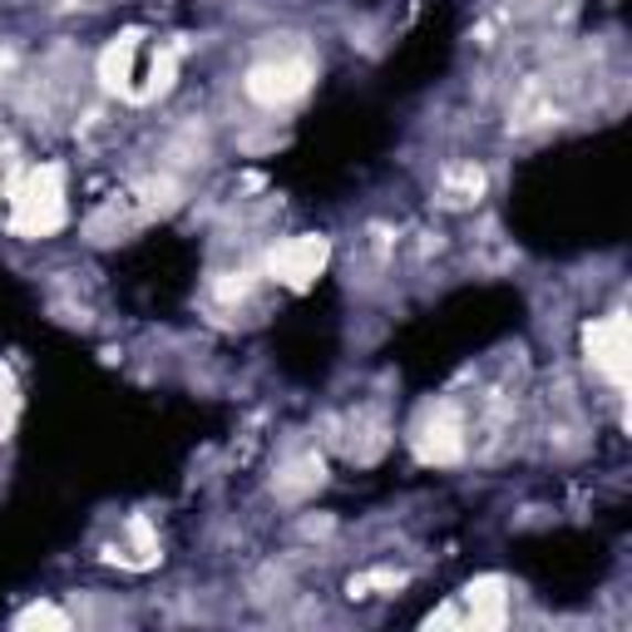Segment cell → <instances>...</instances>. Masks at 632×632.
I'll return each instance as SVG.
<instances>
[{"mask_svg":"<svg viewBox=\"0 0 632 632\" xmlns=\"http://www.w3.org/2000/svg\"><path fill=\"white\" fill-rule=\"evenodd\" d=\"M10 228L20 238H50L65 228V168L60 164H40L30 168V178L15 193V213Z\"/></svg>","mask_w":632,"mask_h":632,"instance_id":"cell-1","label":"cell"},{"mask_svg":"<svg viewBox=\"0 0 632 632\" xmlns=\"http://www.w3.org/2000/svg\"><path fill=\"white\" fill-rule=\"evenodd\" d=\"M583 351H588V361H593L613 386H628V356H632L628 316L623 312L598 316V322L583 331Z\"/></svg>","mask_w":632,"mask_h":632,"instance_id":"cell-2","label":"cell"},{"mask_svg":"<svg viewBox=\"0 0 632 632\" xmlns=\"http://www.w3.org/2000/svg\"><path fill=\"white\" fill-rule=\"evenodd\" d=\"M307 89H312V65L307 60H267V65L247 70V94L257 104H267V109L302 99Z\"/></svg>","mask_w":632,"mask_h":632,"instance_id":"cell-3","label":"cell"},{"mask_svg":"<svg viewBox=\"0 0 632 632\" xmlns=\"http://www.w3.org/2000/svg\"><path fill=\"white\" fill-rule=\"evenodd\" d=\"M326 257H331V242L326 238H292V242H282L277 252H272V277L277 282H287L292 292H307L316 277H322V267H326Z\"/></svg>","mask_w":632,"mask_h":632,"instance_id":"cell-4","label":"cell"},{"mask_svg":"<svg viewBox=\"0 0 632 632\" xmlns=\"http://www.w3.org/2000/svg\"><path fill=\"white\" fill-rule=\"evenodd\" d=\"M415 450L425 465H455L460 455H465V425H460V410L455 405H435L425 415V425H420L415 435Z\"/></svg>","mask_w":632,"mask_h":632,"instance_id":"cell-5","label":"cell"},{"mask_svg":"<svg viewBox=\"0 0 632 632\" xmlns=\"http://www.w3.org/2000/svg\"><path fill=\"white\" fill-rule=\"evenodd\" d=\"M465 603H470V628H504L509 618V603H504V578L499 573H484L465 588Z\"/></svg>","mask_w":632,"mask_h":632,"instance_id":"cell-6","label":"cell"},{"mask_svg":"<svg viewBox=\"0 0 632 632\" xmlns=\"http://www.w3.org/2000/svg\"><path fill=\"white\" fill-rule=\"evenodd\" d=\"M134 50H139V35H134V30H124V35L114 40V45L99 55V84H104V89L129 94V65H134Z\"/></svg>","mask_w":632,"mask_h":632,"instance_id":"cell-7","label":"cell"},{"mask_svg":"<svg viewBox=\"0 0 632 632\" xmlns=\"http://www.w3.org/2000/svg\"><path fill=\"white\" fill-rule=\"evenodd\" d=\"M322 480H326V465H322V460H316V455H302V460H292V465L277 474V494H282V499H302V494H312Z\"/></svg>","mask_w":632,"mask_h":632,"instance_id":"cell-8","label":"cell"},{"mask_svg":"<svg viewBox=\"0 0 632 632\" xmlns=\"http://www.w3.org/2000/svg\"><path fill=\"white\" fill-rule=\"evenodd\" d=\"M129 539H134V558H129V563L134 568H154L158 563V534H154V524L144 519V514H134V519H129Z\"/></svg>","mask_w":632,"mask_h":632,"instance_id":"cell-9","label":"cell"},{"mask_svg":"<svg viewBox=\"0 0 632 632\" xmlns=\"http://www.w3.org/2000/svg\"><path fill=\"white\" fill-rule=\"evenodd\" d=\"M480 193H484V173L474 164L450 168V173H445V198H450V203H470V198H480Z\"/></svg>","mask_w":632,"mask_h":632,"instance_id":"cell-10","label":"cell"},{"mask_svg":"<svg viewBox=\"0 0 632 632\" xmlns=\"http://www.w3.org/2000/svg\"><path fill=\"white\" fill-rule=\"evenodd\" d=\"M15 628H20V632H35V628H55V632H65V628H70V618L60 613V608H50V603H35V608H25V613L15 618Z\"/></svg>","mask_w":632,"mask_h":632,"instance_id":"cell-11","label":"cell"},{"mask_svg":"<svg viewBox=\"0 0 632 632\" xmlns=\"http://www.w3.org/2000/svg\"><path fill=\"white\" fill-rule=\"evenodd\" d=\"M15 410H20V396H15V376L10 366H0V440L15 430Z\"/></svg>","mask_w":632,"mask_h":632,"instance_id":"cell-12","label":"cell"},{"mask_svg":"<svg viewBox=\"0 0 632 632\" xmlns=\"http://www.w3.org/2000/svg\"><path fill=\"white\" fill-rule=\"evenodd\" d=\"M173 70H178V55H173V50H164V55L154 60L149 84H144V89H139V99H154V94H164L168 84H173Z\"/></svg>","mask_w":632,"mask_h":632,"instance_id":"cell-13","label":"cell"},{"mask_svg":"<svg viewBox=\"0 0 632 632\" xmlns=\"http://www.w3.org/2000/svg\"><path fill=\"white\" fill-rule=\"evenodd\" d=\"M371 588H400V573L396 568H376V573L351 578V598H371Z\"/></svg>","mask_w":632,"mask_h":632,"instance_id":"cell-14","label":"cell"}]
</instances>
